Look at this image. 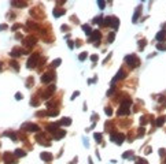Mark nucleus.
Listing matches in <instances>:
<instances>
[{
    "label": "nucleus",
    "instance_id": "1",
    "mask_svg": "<svg viewBox=\"0 0 166 164\" xmlns=\"http://www.w3.org/2000/svg\"><path fill=\"white\" fill-rule=\"evenodd\" d=\"M125 63H126L129 67L134 69V67H137L140 64V60H139V57L136 55H126L125 56Z\"/></svg>",
    "mask_w": 166,
    "mask_h": 164
},
{
    "label": "nucleus",
    "instance_id": "2",
    "mask_svg": "<svg viewBox=\"0 0 166 164\" xmlns=\"http://www.w3.org/2000/svg\"><path fill=\"white\" fill-rule=\"evenodd\" d=\"M124 138H125V135L121 133H111V135H110V141L115 142L117 145H121L124 142Z\"/></svg>",
    "mask_w": 166,
    "mask_h": 164
},
{
    "label": "nucleus",
    "instance_id": "3",
    "mask_svg": "<svg viewBox=\"0 0 166 164\" xmlns=\"http://www.w3.org/2000/svg\"><path fill=\"white\" fill-rule=\"evenodd\" d=\"M37 62H39V55H32L29 59H28V63H26V67L28 69H34L37 66Z\"/></svg>",
    "mask_w": 166,
    "mask_h": 164
},
{
    "label": "nucleus",
    "instance_id": "4",
    "mask_svg": "<svg viewBox=\"0 0 166 164\" xmlns=\"http://www.w3.org/2000/svg\"><path fill=\"white\" fill-rule=\"evenodd\" d=\"M3 160H4V163L6 164H15L18 163V160L15 159L14 155H11L10 152H6L4 155H3Z\"/></svg>",
    "mask_w": 166,
    "mask_h": 164
},
{
    "label": "nucleus",
    "instance_id": "5",
    "mask_svg": "<svg viewBox=\"0 0 166 164\" xmlns=\"http://www.w3.org/2000/svg\"><path fill=\"white\" fill-rule=\"evenodd\" d=\"M36 41H37V38L36 37H33V36H29V37H26V38L22 41V44H24L25 47L28 48H32L34 44H36Z\"/></svg>",
    "mask_w": 166,
    "mask_h": 164
},
{
    "label": "nucleus",
    "instance_id": "6",
    "mask_svg": "<svg viewBox=\"0 0 166 164\" xmlns=\"http://www.w3.org/2000/svg\"><path fill=\"white\" fill-rule=\"evenodd\" d=\"M100 37H102V34H100V31L99 30H92V33H91V36H89V42H97V40H100Z\"/></svg>",
    "mask_w": 166,
    "mask_h": 164
},
{
    "label": "nucleus",
    "instance_id": "7",
    "mask_svg": "<svg viewBox=\"0 0 166 164\" xmlns=\"http://www.w3.org/2000/svg\"><path fill=\"white\" fill-rule=\"evenodd\" d=\"M22 129L26 131H39L40 130V127L34 123H25V125H22Z\"/></svg>",
    "mask_w": 166,
    "mask_h": 164
},
{
    "label": "nucleus",
    "instance_id": "8",
    "mask_svg": "<svg viewBox=\"0 0 166 164\" xmlns=\"http://www.w3.org/2000/svg\"><path fill=\"white\" fill-rule=\"evenodd\" d=\"M55 89H56V88H55V85H51V86H49V88L47 89V90H45V92L43 93V96H41V97H43L44 100H47V99H49V97L52 96V93L55 92Z\"/></svg>",
    "mask_w": 166,
    "mask_h": 164
},
{
    "label": "nucleus",
    "instance_id": "9",
    "mask_svg": "<svg viewBox=\"0 0 166 164\" xmlns=\"http://www.w3.org/2000/svg\"><path fill=\"white\" fill-rule=\"evenodd\" d=\"M125 77H126V72H125L124 70H119L118 74H117V75L113 78V81H111V86H114L117 81H119V79H122V78H125Z\"/></svg>",
    "mask_w": 166,
    "mask_h": 164
},
{
    "label": "nucleus",
    "instance_id": "10",
    "mask_svg": "<svg viewBox=\"0 0 166 164\" xmlns=\"http://www.w3.org/2000/svg\"><path fill=\"white\" fill-rule=\"evenodd\" d=\"M54 79V74L52 72H45L44 75H41V82L43 84H49Z\"/></svg>",
    "mask_w": 166,
    "mask_h": 164
},
{
    "label": "nucleus",
    "instance_id": "11",
    "mask_svg": "<svg viewBox=\"0 0 166 164\" xmlns=\"http://www.w3.org/2000/svg\"><path fill=\"white\" fill-rule=\"evenodd\" d=\"M155 40L157 41H165L166 40V30H161V31H158L157 33V36H155Z\"/></svg>",
    "mask_w": 166,
    "mask_h": 164
},
{
    "label": "nucleus",
    "instance_id": "12",
    "mask_svg": "<svg viewBox=\"0 0 166 164\" xmlns=\"http://www.w3.org/2000/svg\"><path fill=\"white\" fill-rule=\"evenodd\" d=\"M65 135H66L65 130H56L55 133H54V140H62Z\"/></svg>",
    "mask_w": 166,
    "mask_h": 164
},
{
    "label": "nucleus",
    "instance_id": "13",
    "mask_svg": "<svg viewBox=\"0 0 166 164\" xmlns=\"http://www.w3.org/2000/svg\"><path fill=\"white\" fill-rule=\"evenodd\" d=\"M59 126H61V122H58V123H51V125L47 126V130L48 131H51V133H55Z\"/></svg>",
    "mask_w": 166,
    "mask_h": 164
},
{
    "label": "nucleus",
    "instance_id": "14",
    "mask_svg": "<svg viewBox=\"0 0 166 164\" xmlns=\"http://www.w3.org/2000/svg\"><path fill=\"white\" fill-rule=\"evenodd\" d=\"M129 112H130V109L126 108V107H121L118 109V112H117V115L118 116H124V115H129Z\"/></svg>",
    "mask_w": 166,
    "mask_h": 164
},
{
    "label": "nucleus",
    "instance_id": "15",
    "mask_svg": "<svg viewBox=\"0 0 166 164\" xmlns=\"http://www.w3.org/2000/svg\"><path fill=\"white\" fill-rule=\"evenodd\" d=\"M40 157H41L44 161H47V163H49V161L52 160V155H51V153H48V152H43V153L40 155Z\"/></svg>",
    "mask_w": 166,
    "mask_h": 164
},
{
    "label": "nucleus",
    "instance_id": "16",
    "mask_svg": "<svg viewBox=\"0 0 166 164\" xmlns=\"http://www.w3.org/2000/svg\"><path fill=\"white\" fill-rule=\"evenodd\" d=\"M65 12H66L65 8H56L55 7V10H54V16H55V18H59V16L63 15Z\"/></svg>",
    "mask_w": 166,
    "mask_h": 164
},
{
    "label": "nucleus",
    "instance_id": "17",
    "mask_svg": "<svg viewBox=\"0 0 166 164\" xmlns=\"http://www.w3.org/2000/svg\"><path fill=\"white\" fill-rule=\"evenodd\" d=\"M118 23H119L118 18H117V16H111V23H110V25H111V27L117 30V29H118Z\"/></svg>",
    "mask_w": 166,
    "mask_h": 164
},
{
    "label": "nucleus",
    "instance_id": "18",
    "mask_svg": "<svg viewBox=\"0 0 166 164\" xmlns=\"http://www.w3.org/2000/svg\"><path fill=\"white\" fill-rule=\"evenodd\" d=\"M10 55H11L12 57H18V56L22 55V51H21V48H14V49L10 52Z\"/></svg>",
    "mask_w": 166,
    "mask_h": 164
},
{
    "label": "nucleus",
    "instance_id": "19",
    "mask_svg": "<svg viewBox=\"0 0 166 164\" xmlns=\"http://www.w3.org/2000/svg\"><path fill=\"white\" fill-rule=\"evenodd\" d=\"M140 10H142V7H137V10L134 11V15H133V18H132V22H133V23L137 22V19H139V16H140Z\"/></svg>",
    "mask_w": 166,
    "mask_h": 164
},
{
    "label": "nucleus",
    "instance_id": "20",
    "mask_svg": "<svg viewBox=\"0 0 166 164\" xmlns=\"http://www.w3.org/2000/svg\"><path fill=\"white\" fill-rule=\"evenodd\" d=\"M82 30H84V33H87V34H89V36H91V33H92V29H91V26H89L88 23L82 25Z\"/></svg>",
    "mask_w": 166,
    "mask_h": 164
},
{
    "label": "nucleus",
    "instance_id": "21",
    "mask_svg": "<svg viewBox=\"0 0 166 164\" xmlns=\"http://www.w3.org/2000/svg\"><path fill=\"white\" fill-rule=\"evenodd\" d=\"M165 119H166L165 116H159L158 119H157V122H155V126H157V127H161V126L165 123Z\"/></svg>",
    "mask_w": 166,
    "mask_h": 164
},
{
    "label": "nucleus",
    "instance_id": "22",
    "mask_svg": "<svg viewBox=\"0 0 166 164\" xmlns=\"http://www.w3.org/2000/svg\"><path fill=\"white\" fill-rule=\"evenodd\" d=\"M26 26H28V29H29V30H36V29H39V26H37L36 23H33V22H30V21L26 23Z\"/></svg>",
    "mask_w": 166,
    "mask_h": 164
},
{
    "label": "nucleus",
    "instance_id": "23",
    "mask_svg": "<svg viewBox=\"0 0 166 164\" xmlns=\"http://www.w3.org/2000/svg\"><path fill=\"white\" fill-rule=\"evenodd\" d=\"M69 125H71V119H70V118H65V119L61 120V126H69Z\"/></svg>",
    "mask_w": 166,
    "mask_h": 164
},
{
    "label": "nucleus",
    "instance_id": "24",
    "mask_svg": "<svg viewBox=\"0 0 166 164\" xmlns=\"http://www.w3.org/2000/svg\"><path fill=\"white\" fill-rule=\"evenodd\" d=\"M14 155H15L16 157H24L25 155H26V152H25V150H22V149H16Z\"/></svg>",
    "mask_w": 166,
    "mask_h": 164
},
{
    "label": "nucleus",
    "instance_id": "25",
    "mask_svg": "<svg viewBox=\"0 0 166 164\" xmlns=\"http://www.w3.org/2000/svg\"><path fill=\"white\" fill-rule=\"evenodd\" d=\"M103 19H104V16H103V15L96 16L95 19H93V23H99V25H102V23H103Z\"/></svg>",
    "mask_w": 166,
    "mask_h": 164
},
{
    "label": "nucleus",
    "instance_id": "26",
    "mask_svg": "<svg viewBox=\"0 0 166 164\" xmlns=\"http://www.w3.org/2000/svg\"><path fill=\"white\" fill-rule=\"evenodd\" d=\"M110 23H111V16H107V18H104V19H103L102 26H110Z\"/></svg>",
    "mask_w": 166,
    "mask_h": 164
},
{
    "label": "nucleus",
    "instance_id": "27",
    "mask_svg": "<svg viewBox=\"0 0 166 164\" xmlns=\"http://www.w3.org/2000/svg\"><path fill=\"white\" fill-rule=\"evenodd\" d=\"M122 157H124V159H129V157L132 159V157H133V152H132V150H128V152H125V153L122 155Z\"/></svg>",
    "mask_w": 166,
    "mask_h": 164
},
{
    "label": "nucleus",
    "instance_id": "28",
    "mask_svg": "<svg viewBox=\"0 0 166 164\" xmlns=\"http://www.w3.org/2000/svg\"><path fill=\"white\" fill-rule=\"evenodd\" d=\"M47 115H48L47 111H39V112H36V116H39V118H44V116H47Z\"/></svg>",
    "mask_w": 166,
    "mask_h": 164
},
{
    "label": "nucleus",
    "instance_id": "29",
    "mask_svg": "<svg viewBox=\"0 0 166 164\" xmlns=\"http://www.w3.org/2000/svg\"><path fill=\"white\" fill-rule=\"evenodd\" d=\"M4 135H7V137H11V138H12V141H16V135L12 133V131H6V133H4Z\"/></svg>",
    "mask_w": 166,
    "mask_h": 164
},
{
    "label": "nucleus",
    "instance_id": "30",
    "mask_svg": "<svg viewBox=\"0 0 166 164\" xmlns=\"http://www.w3.org/2000/svg\"><path fill=\"white\" fill-rule=\"evenodd\" d=\"M11 6H19L18 8H24V6H26V4L21 3V1H11Z\"/></svg>",
    "mask_w": 166,
    "mask_h": 164
},
{
    "label": "nucleus",
    "instance_id": "31",
    "mask_svg": "<svg viewBox=\"0 0 166 164\" xmlns=\"http://www.w3.org/2000/svg\"><path fill=\"white\" fill-rule=\"evenodd\" d=\"M157 49H159V51H166V44L158 42V44H157Z\"/></svg>",
    "mask_w": 166,
    "mask_h": 164
},
{
    "label": "nucleus",
    "instance_id": "32",
    "mask_svg": "<svg viewBox=\"0 0 166 164\" xmlns=\"http://www.w3.org/2000/svg\"><path fill=\"white\" fill-rule=\"evenodd\" d=\"M87 56H88V53H87V52H82V53H80L78 60H80V62H84V60L87 59Z\"/></svg>",
    "mask_w": 166,
    "mask_h": 164
},
{
    "label": "nucleus",
    "instance_id": "33",
    "mask_svg": "<svg viewBox=\"0 0 166 164\" xmlns=\"http://www.w3.org/2000/svg\"><path fill=\"white\" fill-rule=\"evenodd\" d=\"M58 114H59V111H58V109H52V111H49V112H48V116H58Z\"/></svg>",
    "mask_w": 166,
    "mask_h": 164
},
{
    "label": "nucleus",
    "instance_id": "34",
    "mask_svg": "<svg viewBox=\"0 0 166 164\" xmlns=\"http://www.w3.org/2000/svg\"><path fill=\"white\" fill-rule=\"evenodd\" d=\"M93 137H95L96 142H102V134L100 133H95L93 134Z\"/></svg>",
    "mask_w": 166,
    "mask_h": 164
},
{
    "label": "nucleus",
    "instance_id": "35",
    "mask_svg": "<svg viewBox=\"0 0 166 164\" xmlns=\"http://www.w3.org/2000/svg\"><path fill=\"white\" fill-rule=\"evenodd\" d=\"M104 112H106L107 116H111V115H113V109H111L110 107H106V108H104Z\"/></svg>",
    "mask_w": 166,
    "mask_h": 164
},
{
    "label": "nucleus",
    "instance_id": "36",
    "mask_svg": "<svg viewBox=\"0 0 166 164\" xmlns=\"http://www.w3.org/2000/svg\"><path fill=\"white\" fill-rule=\"evenodd\" d=\"M146 44H147L146 40H140V42H139V49H143V48L146 47Z\"/></svg>",
    "mask_w": 166,
    "mask_h": 164
},
{
    "label": "nucleus",
    "instance_id": "37",
    "mask_svg": "<svg viewBox=\"0 0 166 164\" xmlns=\"http://www.w3.org/2000/svg\"><path fill=\"white\" fill-rule=\"evenodd\" d=\"M114 37H115V33H110V34H109V37H107V41H109V42H113V41H114Z\"/></svg>",
    "mask_w": 166,
    "mask_h": 164
},
{
    "label": "nucleus",
    "instance_id": "38",
    "mask_svg": "<svg viewBox=\"0 0 166 164\" xmlns=\"http://www.w3.org/2000/svg\"><path fill=\"white\" fill-rule=\"evenodd\" d=\"M61 62H62V60H61V59H55V60H54V62H52V67H58V66H59V64H61Z\"/></svg>",
    "mask_w": 166,
    "mask_h": 164
},
{
    "label": "nucleus",
    "instance_id": "39",
    "mask_svg": "<svg viewBox=\"0 0 166 164\" xmlns=\"http://www.w3.org/2000/svg\"><path fill=\"white\" fill-rule=\"evenodd\" d=\"M10 64H11V66H12V67H14V69H15L16 71L19 70V66H18V63H16L15 60H12V62H10Z\"/></svg>",
    "mask_w": 166,
    "mask_h": 164
},
{
    "label": "nucleus",
    "instance_id": "40",
    "mask_svg": "<svg viewBox=\"0 0 166 164\" xmlns=\"http://www.w3.org/2000/svg\"><path fill=\"white\" fill-rule=\"evenodd\" d=\"M97 6H99V8H100V10H103V8H104V6H106V1H102V0H100V1H97Z\"/></svg>",
    "mask_w": 166,
    "mask_h": 164
},
{
    "label": "nucleus",
    "instance_id": "41",
    "mask_svg": "<svg viewBox=\"0 0 166 164\" xmlns=\"http://www.w3.org/2000/svg\"><path fill=\"white\" fill-rule=\"evenodd\" d=\"M19 27H22V25H21V23H15L12 27H11V30H18Z\"/></svg>",
    "mask_w": 166,
    "mask_h": 164
},
{
    "label": "nucleus",
    "instance_id": "42",
    "mask_svg": "<svg viewBox=\"0 0 166 164\" xmlns=\"http://www.w3.org/2000/svg\"><path fill=\"white\" fill-rule=\"evenodd\" d=\"M136 160H137V164H148L147 160H144V159H136Z\"/></svg>",
    "mask_w": 166,
    "mask_h": 164
},
{
    "label": "nucleus",
    "instance_id": "43",
    "mask_svg": "<svg viewBox=\"0 0 166 164\" xmlns=\"http://www.w3.org/2000/svg\"><path fill=\"white\" fill-rule=\"evenodd\" d=\"M140 122H142V125H146V123L148 122V118H147V116H143L142 119H140Z\"/></svg>",
    "mask_w": 166,
    "mask_h": 164
},
{
    "label": "nucleus",
    "instance_id": "44",
    "mask_svg": "<svg viewBox=\"0 0 166 164\" xmlns=\"http://www.w3.org/2000/svg\"><path fill=\"white\" fill-rule=\"evenodd\" d=\"M30 105H32V107H36V105H37V99H32V100H30Z\"/></svg>",
    "mask_w": 166,
    "mask_h": 164
},
{
    "label": "nucleus",
    "instance_id": "45",
    "mask_svg": "<svg viewBox=\"0 0 166 164\" xmlns=\"http://www.w3.org/2000/svg\"><path fill=\"white\" fill-rule=\"evenodd\" d=\"M144 133H146L144 127H140V130H139V137H142V135H144Z\"/></svg>",
    "mask_w": 166,
    "mask_h": 164
},
{
    "label": "nucleus",
    "instance_id": "46",
    "mask_svg": "<svg viewBox=\"0 0 166 164\" xmlns=\"http://www.w3.org/2000/svg\"><path fill=\"white\" fill-rule=\"evenodd\" d=\"M78 94H80V92H78V90H77V92H74V93H73V96H71V100H74V99H76V97H77Z\"/></svg>",
    "mask_w": 166,
    "mask_h": 164
},
{
    "label": "nucleus",
    "instance_id": "47",
    "mask_svg": "<svg viewBox=\"0 0 166 164\" xmlns=\"http://www.w3.org/2000/svg\"><path fill=\"white\" fill-rule=\"evenodd\" d=\"M91 60H92V62H96V60H97V55H92V56H91Z\"/></svg>",
    "mask_w": 166,
    "mask_h": 164
},
{
    "label": "nucleus",
    "instance_id": "48",
    "mask_svg": "<svg viewBox=\"0 0 166 164\" xmlns=\"http://www.w3.org/2000/svg\"><path fill=\"white\" fill-rule=\"evenodd\" d=\"M6 29H7V25H6V23L0 25V30H6Z\"/></svg>",
    "mask_w": 166,
    "mask_h": 164
},
{
    "label": "nucleus",
    "instance_id": "49",
    "mask_svg": "<svg viewBox=\"0 0 166 164\" xmlns=\"http://www.w3.org/2000/svg\"><path fill=\"white\" fill-rule=\"evenodd\" d=\"M15 99H16V100H21V99H22V94H21V93H16L15 94Z\"/></svg>",
    "mask_w": 166,
    "mask_h": 164
},
{
    "label": "nucleus",
    "instance_id": "50",
    "mask_svg": "<svg viewBox=\"0 0 166 164\" xmlns=\"http://www.w3.org/2000/svg\"><path fill=\"white\" fill-rule=\"evenodd\" d=\"M62 30H63V31H67V30H69V26L63 25V26H62Z\"/></svg>",
    "mask_w": 166,
    "mask_h": 164
},
{
    "label": "nucleus",
    "instance_id": "51",
    "mask_svg": "<svg viewBox=\"0 0 166 164\" xmlns=\"http://www.w3.org/2000/svg\"><path fill=\"white\" fill-rule=\"evenodd\" d=\"M165 153H166V152H165V150H163V149H161V150H159V156H163Z\"/></svg>",
    "mask_w": 166,
    "mask_h": 164
},
{
    "label": "nucleus",
    "instance_id": "52",
    "mask_svg": "<svg viewBox=\"0 0 166 164\" xmlns=\"http://www.w3.org/2000/svg\"><path fill=\"white\" fill-rule=\"evenodd\" d=\"M113 92H114V89H113V88H111L110 90H109V92H107V96H111V94H113Z\"/></svg>",
    "mask_w": 166,
    "mask_h": 164
},
{
    "label": "nucleus",
    "instance_id": "53",
    "mask_svg": "<svg viewBox=\"0 0 166 164\" xmlns=\"http://www.w3.org/2000/svg\"><path fill=\"white\" fill-rule=\"evenodd\" d=\"M67 44H69V47H70V48H73V47H74V44H73V42H71L70 40H69V41H67Z\"/></svg>",
    "mask_w": 166,
    "mask_h": 164
},
{
    "label": "nucleus",
    "instance_id": "54",
    "mask_svg": "<svg viewBox=\"0 0 166 164\" xmlns=\"http://www.w3.org/2000/svg\"><path fill=\"white\" fill-rule=\"evenodd\" d=\"M15 37H16V38H21V37H22V34H21V33H16Z\"/></svg>",
    "mask_w": 166,
    "mask_h": 164
},
{
    "label": "nucleus",
    "instance_id": "55",
    "mask_svg": "<svg viewBox=\"0 0 166 164\" xmlns=\"http://www.w3.org/2000/svg\"><path fill=\"white\" fill-rule=\"evenodd\" d=\"M88 163H89V164H93V163H92V160H91V159H88Z\"/></svg>",
    "mask_w": 166,
    "mask_h": 164
},
{
    "label": "nucleus",
    "instance_id": "56",
    "mask_svg": "<svg viewBox=\"0 0 166 164\" xmlns=\"http://www.w3.org/2000/svg\"><path fill=\"white\" fill-rule=\"evenodd\" d=\"M159 100H161V101H163V97H161V99H159Z\"/></svg>",
    "mask_w": 166,
    "mask_h": 164
},
{
    "label": "nucleus",
    "instance_id": "57",
    "mask_svg": "<svg viewBox=\"0 0 166 164\" xmlns=\"http://www.w3.org/2000/svg\"><path fill=\"white\" fill-rule=\"evenodd\" d=\"M0 70H1V63H0Z\"/></svg>",
    "mask_w": 166,
    "mask_h": 164
},
{
    "label": "nucleus",
    "instance_id": "58",
    "mask_svg": "<svg viewBox=\"0 0 166 164\" xmlns=\"http://www.w3.org/2000/svg\"><path fill=\"white\" fill-rule=\"evenodd\" d=\"M163 161H165V164H166V160H163Z\"/></svg>",
    "mask_w": 166,
    "mask_h": 164
}]
</instances>
